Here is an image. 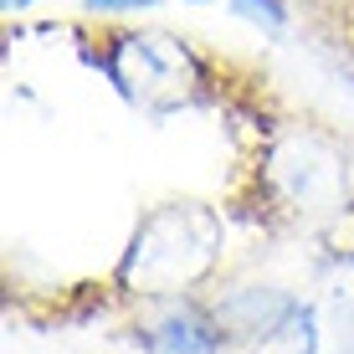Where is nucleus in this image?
<instances>
[{
    "label": "nucleus",
    "instance_id": "nucleus-11",
    "mask_svg": "<svg viewBox=\"0 0 354 354\" xmlns=\"http://www.w3.org/2000/svg\"><path fill=\"white\" fill-rule=\"evenodd\" d=\"M26 6H36V0H6V10H26Z\"/></svg>",
    "mask_w": 354,
    "mask_h": 354
},
{
    "label": "nucleus",
    "instance_id": "nucleus-7",
    "mask_svg": "<svg viewBox=\"0 0 354 354\" xmlns=\"http://www.w3.org/2000/svg\"><path fill=\"white\" fill-rule=\"evenodd\" d=\"M231 6V16H241V21H252L257 31H267V36H283L288 26H292V0H226Z\"/></svg>",
    "mask_w": 354,
    "mask_h": 354
},
{
    "label": "nucleus",
    "instance_id": "nucleus-1",
    "mask_svg": "<svg viewBox=\"0 0 354 354\" xmlns=\"http://www.w3.org/2000/svg\"><path fill=\"white\" fill-rule=\"evenodd\" d=\"M354 201V144L319 118L262 113L241 144L226 211L267 236H324Z\"/></svg>",
    "mask_w": 354,
    "mask_h": 354
},
{
    "label": "nucleus",
    "instance_id": "nucleus-10",
    "mask_svg": "<svg viewBox=\"0 0 354 354\" xmlns=\"http://www.w3.org/2000/svg\"><path fill=\"white\" fill-rule=\"evenodd\" d=\"M328 354H354V328H349V334H339V339H334V349H328Z\"/></svg>",
    "mask_w": 354,
    "mask_h": 354
},
{
    "label": "nucleus",
    "instance_id": "nucleus-3",
    "mask_svg": "<svg viewBox=\"0 0 354 354\" xmlns=\"http://www.w3.org/2000/svg\"><path fill=\"white\" fill-rule=\"evenodd\" d=\"M77 36L82 57L113 82V93L149 118L221 103L226 93V67L195 52L185 36L133 31V26H77Z\"/></svg>",
    "mask_w": 354,
    "mask_h": 354
},
{
    "label": "nucleus",
    "instance_id": "nucleus-6",
    "mask_svg": "<svg viewBox=\"0 0 354 354\" xmlns=\"http://www.w3.org/2000/svg\"><path fill=\"white\" fill-rule=\"evenodd\" d=\"M257 354H324V334H319V308L303 303V313L292 319L283 334H272Z\"/></svg>",
    "mask_w": 354,
    "mask_h": 354
},
{
    "label": "nucleus",
    "instance_id": "nucleus-5",
    "mask_svg": "<svg viewBox=\"0 0 354 354\" xmlns=\"http://www.w3.org/2000/svg\"><path fill=\"white\" fill-rule=\"evenodd\" d=\"M216 298V313H221V328H226V344L231 354H257L272 334L303 313V292H292L283 283H216L211 288Z\"/></svg>",
    "mask_w": 354,
    "mask_h": 354
},
{
    "label": "nucleus",
    "instance_id": "nucleus-4",
    "mask_svg": "<svg viewBox=\"0 0 354 354\" xmlns=\"http://www.w3.org/2000/svg\"><path fill=\"white\" fill-rule=\"evenodd\" d=\"M113 339L133 344L139 354H231L211 288L129 303V308H118Z\"/></svg>",
    "mask_w": 354,
    "mask_h": 354
},
{
    "label": "nucleus",
    "instance_id": "nucleus-9",
    "mask_svg": "<svg viewBox=\"0 0 354 354\" xmlns=\"http://www.w3.org/2000/svg\"><path fill=\"white\" fill-rule=\"evenodd\" d=\"M88 16H108V10H144V6H160V0H82Z\"/></svg>",
    "mask_w": 354,
    "mask_h": 354
},
{
    "label": "nucleus",
    "instance_id": "nucleus-12",
    "mask_svg": "<svg viewBox=\"0 0 354 354\" xmlns=\"http://www.w3.org/2000/svg\"><path fill=\"white\" fill-rule=\"evenodd\" d=\"M190 6H205V0H190Z\"/></svg>",
    "mask_w": 354,
    "mask_h": 354
},
{
    "label": "nucleus",
    "instance_id": "nucleus-2",
    "mask_svg": "<svg viewBox=\"0 0 354 354\" xmlns=\"http://www.w3.org/2000/svg\"><path fill=\"white\" fill-rule=\"evenodd\" d=\"M226 257V226L221 211L201 201H165L139 216L124 257L97 283V308H129L139 298H165V292H205L221 277Z\"/></svg>",
    "mask_w": 354,
    "mask_h": 354
},
{
    "label": "nucleus",
    "instance_id": "nucleus-8",
    "mask_svg": "<svg viewBox=\"0 0 354 354\" xmlns=\"http://www.w3.org/2000/svg\"><path fill=\"white\" fill-rule=\"evenodd\" d=\"M324 247H328V262H354V201H349L344 221L334 231H324Z\"/></svg>",
    "mask_w": 354,
    "mask_h": 354
}]
</instances>
